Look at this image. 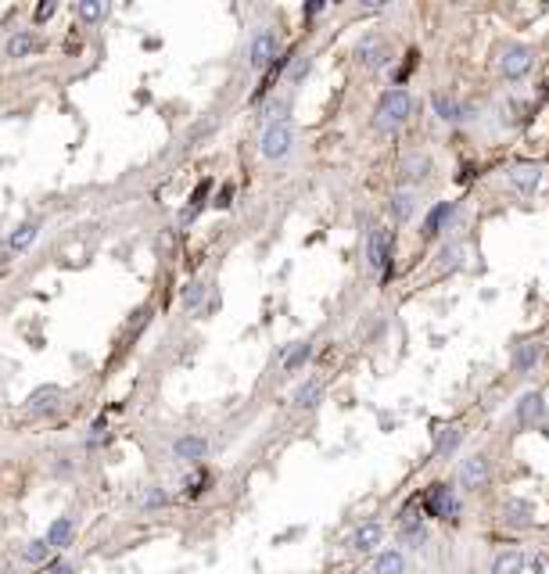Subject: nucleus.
<instances>
[{"label":"nucleus","mask_w":549,"mask_h":574,"mask_svg":"<svg viewBox=\"0 0 549 574\" xmlns=\"http://www.w3.org/2000/svg\"><path fill=\"white\" fill-rule=\"evenodd\" d=\"M410 115H413V97L402 87H391V90H384V97L377 104L373 126H377L381 133H395L399 126H406V119H410Z\"/></svg>","instance_id":"nucleus-1"},{"label":"nucleus","mask_w":549,"mask_h":574,"mask_svg":"<svg viewBox=\"0 0 549 574\" xmlns=\"http://www.w3.org/2000/svg\"><path fill=\"white\" fill-rule=\"evenodd\" d=\"M423 509H428V517L456 520L460 517V499H456V492H452L449 485H431L428 496H423Z\"/></svg>","instance_id":"nucleus-2"},{"label":"nucleus","mask_w":549,"mask_h":574,"mask_svg":"<svg viewBox=\"0 0 549 574\" xmlns=\"http://www.w3.org/2000/svg\"><path fill=\"white\" fill-rule=\"evenodd\" d=\"M366 262L377 273H391V230L388 227H373L366 237Z\"/></svg>","instance_id":"nucleus-3"},{"label":"nucleus","mask_w":549,"mask_h":574,"mask_svg":"<svg viewBox=\"0 0 549 574\" xmlns=\"http://www.w3.org/2000/svg\"><path fill=\"white\" fill-rule=\"evenodd\" d=\"M460 485L467 488V492H478V488H484L492 481V463H489V456H481V452H474V456H467L463 463H460Z\"/></svg>","instance_id":"nucleus-4"},{"label":"nucleus","mask_w":549,"mask_h":574,"mask_svg":"<svg viewBox=\"0 0 549 574\" xmlns=\"http://www.w3.org/2000/svg\"><path fill=\"white\" fill-rule=\"evenodd\" d=\"M277 58H280V40H277L273 29H262V33H255L252 51H248V61H252V69H270Z\"/></svg>","instance_id":"nucleus-5"},{"label":"nucleus","mask_w":549,"mask_h":574,"mask_svg":"<svg viewBox=\"0 0 549 574\" xmlns=\"http://www.w3.org/2000/svg\"><path fill=\"white\" fill-rule=\"evenodd\" d=\"M291 140H294V133H291L288 122H270V126H266V133H262L259 148H262L266 158H284L291 151Z\"/></svg>","instance_id":"nucleus-6"},{"label":"nucleus","mask_w":549,"mask_h":574,"mask_svg":"<svg viewBox=\"0 0 549 574\" xmlns=\"http://www.w3.org/2000/svg\"><path fill=\"white\" fill-rule=\"evenodd\" d=\"M535 65V51L531 47H506L503 51V61H499V69H503V76L506 79H524L528 76V69Z\"/></svg>","instance_id":"nucleus-7"},{"label":"nucleus","mask_w":549,"mask_h":574,"mask_svg":"<svg viewBox=\"0 0 549 574\" xmlns=\"http://www.w3.org/2000/svg\"><path fill=\"white\" fill-rule=\"evenodd\" d=\"M355 58H359V65H366V69H384L391 61V47L381 36H366L355 47Z\"/></svg>","instance_id":"nucleus-8"},{"label":"nucleus","mask_w":549,"mask_h":574,"mask_svg":"<svg viewBox=\"0 0 549 574\" xmlns=\"http://www.w3.org/2000/svg\"><path fill=\"white\" fill-rule=\"evenodd\" d=\"M381 538H384V528H381L377 520H366V524H359V528H355V535L349 538V546L355 553H370V549L381 546Z\"/></svg>","instance_id":"nucleus-9"},{"label":"nucleus","mask_w":549,"mask_h":574,"mask_svg":"<svg viewBox=\"0 0 549 574\" xmlns=\"http://www.w3.org/2000/svg\"><path fill=\"white\" fill-rule=\"evenodd\" d=\"M542 183V169L539 165H517L510 169V187L517 190V194H535Z\"/></svg>","instance_id":"nucleus-10"},{"label":"nucleus","mask_w":549,"mask_h":574,"mask_svg":"<svg viewBox=\"0 0 549 574\" xmlns=\"http://www.w3.org/2000/svg\"><path fill=\"white\" fill-rule=\"evenodd\" d=\"M172 452H176V459H187V463H198V459H205V452H209V441L201 438V435H183V438H176V445H172Z\"/></svg>","instance_id":"nucleus-11"},{"label":"nucleus","mask_w":549,"mask_h":574,"mask_svg":"<svg viewBox=\"0 0 549 574\" xmlns=\"http://www.w3.org/2000/svg\"><path fill=\"white\" fill-rule=\"evenodd\" d=\"M503 520L513 524V528H531V524H535V506L524 503V499H506Z\"/></svg>","instance_id":"nucleus-12"},{"label":"nucleus","mask_w":549,"mask_h":574,"mask_svg":"<svg viewBox=\"0 0 549 574\" xmlns=\"http://www.w3.org/2000/svg\"><path fill=\"white\" fill-rule=\"evenodd\" d=\"M40 237V227L36 222H22L19 230H14L11 237H8V244H4V255H14V251H25L29 244H33Z\"/></svg>","instance_id":"nucleus-13"},{"label":"nucleus","mask_w":549,"mask_h":574,"mask_svg":"<svg viewBox=\"0 0 549 574\" xmlns=\"http://www.w3.org/2000/svg\"><path fill=\"white\" fill-rule=\"evenodd\" d=\"M413 212H417V194H413V190H399V194H391V219H395V222L413 219Z\"/></svg>","instance_id":"nucleus-14"},{"label":"nucleus","mask_w":549,"mask_h":574,"mask_svg":"<svg viewBox=\"0 0 549 574\" xmlns=\"http://www.w3.org/2000/svg\"><path fill=\"white\" fill-rule=\"evenodd\" d=\"M58 402H61V388H54V384L36 388L33 395H29V413H47V409H54Z\"/></svg>","instance_id":"nucleus-15"},{"label":"nucleus","mask_w":549,"mask_h":574,"mask_svg":"<svg viewBox=\"0 0 549 574\" xmlns=\"http://www.w3.org/2000/svg\"><path fill=\"white\" fill-rule=\"evenodd\" d=\"M524 571V553L521 549H503L492 560V574H521Z\"/></svg>","instance_id":"nucleus-16"},{"label":"nucleus","mask_w":549,"mask_h":574,"mask_svg":"<svg viewBox=\"0 0 549 574\" xmlns=\"http://www.w3.org/2000/svg\"><path fill=\"white\" fill-rule=\"evenodd\" d=\"M452 216H456V205H438V209H431V216L423 219V237H438Z\"/></svg>","instance_id":"nucleus-17"},{"label":"nucleus","mask_w":549,"mask_h":574,"mask_svg":"<svg viewBox=\"0 0 549 574\" xmlns=\"http://www.w3.org/2000/svg\"><path fill=\"white\" fill-rule=\"evenodd\" d=\"M72 531H75L72 517H58V520L51 524V531H47V546H51V549L69 546V542H72Z\"/></svg>","instance_id":"nucleus-18"},{"label":"nucleus","mask_w":549,"mask_h":574,"mask_svg":"<svg viewBox=\"0 0 549 574\" xmlns=\"http://www.w3.org/2000/svg\"><path fill=\"white\" fill-rule=\"evenodd\" d=\"M373 571H377V574H402V571H406L402 549H384V553L377 556V564H373Z\"/></svg>","instance_id":"nucleus-19"},{"label":"nucleus","mask_w":549,"mask_h":574,"mask_svg":"<svg viewBox=\"0 0 549 574\" xmlns=\"http://www.w3.org/2000/svg\"><path fill=\"white\" fill-rule=\"evenodd\" d=\"M434 111H438V119H442V122H460L463 119L456 97H449V93H434Z\"/></svg>","instance_id":"nucleus-20"},{"label":"nucleus","mask_w":549,"mask_h":574,"mask_svg":"<svg viewBox=\"0 0 549 574\" xmlns=\"http://www.w3.org/2000/svg\"><path fill=\"white\" fill-rule=\"evenodd\" d=\"M320 395H323V384H320V380H309V384H302V388L294 391L291 402H294L298 409H312V406L320 402Z\"/></svg>","instance_id":"nucleus-21"},{"label":"nucleus","mask_w":549,"mask_h":574,"mask_svg":"<svg viewBox=\"0 0 549 574\" xmlns=\"http://www.w3.org/2000/svg\"><path fill=\"white\" fill-rule=\"evenodd\" d=\"M402 538L410 542L413 549H420V546H423V538H428V531H423L420 517H413V514H406V517H402Z\"/></svg>","instance_id":"nucleus-22"},{"label":"nucleus","mask_w":549,"mask_h":574,"mask_svg":"<svg viewBox=\"0 0 549 574\" xmlns=\"http://www.w3.org/2000/svg\"><path fill=\"white\" fill-rule=\"evenodd\" d=\"M460 441H463V430H456V427H445V430H438L434 452H438V456H449V452H456V449H460Z\"/></svg>","instance_id":"nucleus-23"},{"label":"nucleus","mask_w":549,"mask_h":574,"mask_svg":"<svg viewBox=\"0 0 549 574\" xmlns=\"http://www.w3.org/2000/svg\"><path fill=\"white\" fill-rule=\"evenodd\" d=\"M428 172H431V158H428V154H413L410 162L402 165V176H406V180H423Z\"/></svg>","instance_id":"nucleus-24"},{"label":"nucleus","mask_w":549,"mask_h":574,"mask_svg":"<svg viewBox=\"0 0 549 574\" xmlns=\"http://www.w3.org/2000/svg\"><path fill=\"white\" fill-rule=\"evenodd\" d=\"M33 47H36L33 33H14V36L8 40V54H11V58H25Z\"/></svg>","instance_id":"nucleus-25"},{"label":"nucleus","mask_w":549,"mask_h":574,"mask_svg":"<svg viewBox=\"0 0 549 574\" xmlns=\"http://www.w3.org/2000/svg\"><path fill=\"white\" fill-rule=\"evenodd\" d=\"M47 553H51V546H47V538H36V542H29V546L22 549V556L29 564H43L47 560Z\"/></svg>","instance_id":"nucleus-26"},{"label":"nucleus","mask_w":549,"mask_h":574,"mask_svg":"<svg viewBox=\"0 0 549 574\" xmlns=\"http://www.w3.org/2000/svg\"><path fill=\"white\" fill-rule=\"evenodd\" d=\"M75 14H80L83 22H97L104 14V4H97V0H80V4H75Z\"/></svg>","instance_id":"nucleus-27"},{"label":"nucleus","mask_w":549,"mask_h":574,"mask_svg":"<svg viewBox=\"0 0 549 574\" xmlns=\"http://www.w3.org/2000/svg\"><path fill=\"white\" fill-rule=\"evenodd\" d=\"M209 201V183H201L198 190H194V198H191V205H187V212H183V222H191L198 212H201V205Z\"/></svg>","instance_id":"nucleus-28"},{"label":"nucleus","mask_w":549,"mask_h":574,"mask_svg":"<svg viewBox=\"0 0 549 574\" xmlns=\"http://www.w3.org/2000/svg\"><path fill=\"white\" fill-rule=\"evenodd\" d=\"M309 356H312V348H309V345H294V352L284 356V370H298V366H302Z\"/></svg>","instance_id":"nucleus-29"},{"label":"nucleus","mask_w":549,"mask_h":574,"mask_svg":"<svg viewBox=\"0 0 549 574\" xmlns=\"http://www.w3.org/2000/svg\"><path fill=\"white\" fill-rule=\"evenodd\" d=\"M205 291H209L205 284H191V287L183 291V306H187V309H198L201 301H205Z\"/></svg>","instance_id":"nucleus-30"},{"label":"nucleus","mask_w":549,"mask_h":574,"mask_svg":"<svg viewBox=\"0 0 549 574\" xmlns=\"http://www.w3.org/2000/svg\"><path fill=\"white\" fill-rule=\"evenodd\" d=\"M539 413H542V398H539V395H528L524 402H521V420L531 424V420L539 417Z\"/></svg>","instance_id":"nucleus-31"},{"label":"nucleus","mask_w":549,"mask_h":574,"mask_svg":"<svg viewBox=\"0 0 549 574\" xmlns=\"http://www.w3.org/2000/svg\"><path fill=\"white\" fill-rule=\"evenodd\" d=\"M535 359H539V345H524L521 352H517V359H513V363H517V370H528V366L535 363Z\"/></svg>","instance_id":"nucleus-32"},{"label":"nucleus","mask_w":549,"mask_h":574,"mask_svg":"<svg viewBox=\"0 0 549 574\" xmlns=\"http://www.w3.org/2000/svg\"><path fill=\"white\" fill-rule=\"evenodd\" d=\"M460 255H463V248H460V244L445 248V251H442V269H456V266H460Z\"/></svg>","instance_id":"nucleus-33"},{"label":"nucleus","mask_w":549,"mask_h":574,"mask_svg":"<svg viewBox=\"0 0 549 574\" xmlns=\"http://www.w3.org/2000/svg\"><path fill=\"white\" fill-rule=\"evenodd\" d=\"M309 65H312L309 58H298V61H294V69H291V83H302V79L309 76Z\"/></svg>","instance_id":"nucleus-34"},{"label":"nucleus","mask_w":549,"mask_h":574,"mask_svg":"<svg viewBox=\"0 0 549 574\" xmlns=\"http://www.w3.org/2000/svg\"><path fill=\"white\" fill-rule=\"evenodd\" d=\"M47 574H75V571H72V564L58 560V564H51V571H47Z\"/></svg>","instance_id":"nucleus-35"},{"label":"nucleus","mask_w":549,"mask_h":574,"mask_svg":"<svg viewBox=\"0 0 549 574\" xmlns=\"http://www.w3.org/2000/svg\"><path fill=\"white\" fill-rule=\"evenodd\" d=\"M144 503H148V506H162V503H165V496H162L159 488H154V492H148V499H144Z\"/></svg>","instance_id":"nucleus-36"},{"label":"nucleus","mask_w":549,"mask_h":574,"mask_svg":"<svg viewBox=\"0 0 549 574\" xmlns=\"http://www.w3.org/2000/svg\"><path fill=\"white\" fill-rule=\"evenodd\" d=\"M230 198H233V190L226 187V190H223V194H219V198H215V205H219V209H226V205H230Z\"/></svg>","instance_id":"nucleus-37"},{"label":"nucleus","mask_w":549,"mask_h":574,"mask_svg":"<svg viewBox=\"0 0 549 574\" xmlns=\"http://www.w3.org/2000/svg\"><path fill=\"white\" fill-rule=\"evenodd\" d=\"M323 8H327V4H309V8H305V14H309V19H312V14H320Z\"/></svg>","instance_id":"nucleus-38"},{"label":"nucleus","mask_w":549,"mask_h":574,"mask_svg":"<svg viewBox=\"0 0 549 574\" xmlns=\"http://www.w3.org/2000/svg\"><path fill=\"white\" fill-rule=\"evenodd\" d=\"M535 571H539V574H549V560H535Z\"/></svg>","instance_id":"nucleus-39"}]
</instances>
